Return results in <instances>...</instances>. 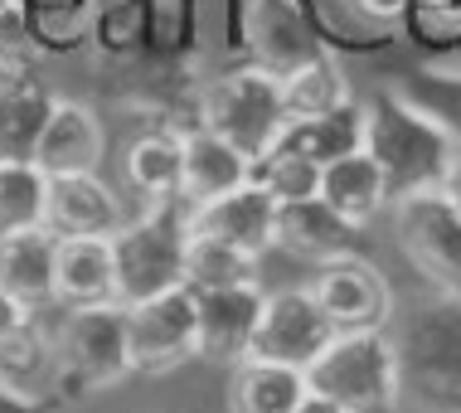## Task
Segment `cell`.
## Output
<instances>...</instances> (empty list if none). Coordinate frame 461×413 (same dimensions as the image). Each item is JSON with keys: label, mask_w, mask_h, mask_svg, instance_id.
<instances>
[{"label": "cell", "mask_w": 461, "mask_h": 413, "mask_svg": "<svg viewBox=\"0 0 461 413\" xmlns=\"http://www.w3.org/2000/svg\"><path fill=\"white\" fill-rule=\"evenodd\" d=\"M40 40H34L30 20H24V5L20 0H0V64L20 69L30 59H40Z\"/></svg>", "instance_id": "cell-31"}, {"label": "cell", "mask_w": 461, "mask_h": 413, "mask_svg": "<svg viewBox=\"0 0 461 413\" xmlns=\"http://www.w3.org/2000/svg\"><path fill=\"white\" fill-rule=\"evenodd\" d=\"M44 224L59 239H112L127 224V205L103 175H49Z\"/></svg>", "instance_id": "cell-13"}, {"label": "cell", "mask_w": 461, "mask_h": 413, "mask_svg": "<svg viewBox=\"0 0 461 413\" xmlns=\"http://www.w3.org/2000/svg\"><path fill=\"white\" fill-rule=\"evenodd\" d=\"M442 195H447V199H452V205L461 209V146H456L452 166H447V175H442Z\"/></svg>", "instance_id": "cell-33"}, {"label": "cell", "mask_w": 461, "mask_h": 413, "mask_svg": "<svg viewBox=\"0 0 461 413\" xmlns=\"http://www.w3.org/2000/svg\"><path fill=\"white\" fill-rule=\"evenodd\" d=\"M413 5L432 10L438 20H461V0H413Z\"/></svg>", "instance_id": "cell-34"}, {"label": "cell", "mask_w": 461, "mask_h": 413, "mask_svg": "<svg viewBox=\"0 0 461 413\" xmlns=\"http://www.w3.org/2000/svg\"><path fill=\"white\" fill-rule=\"evenodd\" d=\"M185 282L194 292H209V287H239V282H258V258L239 253V248L204 239V234H190V253H185Z\"/></svg>", "instance_id": "cell-28"}, {"label": "cell", "mask_w": 461, "mask_h": 413, "mask_svg": "<svg viewBox=\"0 0 461 413\" xmlns=\"http://www.w3.org/2000/svg\"><path fill=\"white\" fill-rule=\"evenodd\" d=\"M282 97H286V117H321V112L350 103V83H345V73L330 54H316L311 64L282 78Z\"/></svg>", "instance_id": "cell-27"}, {"label": "cell", "mask_w": 461, "mask_h": 413, "mask_svg": "<svg viewBox=\"0 0 461 413\" xmlns=\"http://www.w3.org/2000/svg\"><path fill=\"white\" fill-rule=\"evenodd\" d=\"M311 297L316 307L330 317L335 331H369V326H389L393 311V292L384 282V272L374 262L345 253L316 268L311 278Z\"/></svg>", "instance_id": "cell-10"}, {"label": "cell", "mask_w": 461, "mask_h": 413, "mask_svg": "<svg viewBox=\"0 0 461 413\" xmlns=\"http://www.w3.org/2000/svg\"><path fill=\"white\" fill-rule=\"evenodd\" d=\"M248 49H253V64L267 69L272 78H286L321 54L306 20L286 0H253L248 5Z\"/></svg>", "instance_id": "cell-17"}, {"label": "cell", "mask_w": 461, "mask_h": 413, "mask_svg": "<svg viewBox=\"0 0 461 413\" xmlns=\"http://www.w3.org/2000/svg\"><path fill=\"white\" fill-rule=\"evenodd\" d=\"M286 97H282V78H272L267 69L248 64L233 69L223 78L204 83L199 93V127L223 136L233 151H243L248 161H263L286 132Z\"/></svg>", "instance_id": "cell-4"}, {"label": "cell", "mask_w": 461, "mask_h": 413, "mask_svg": "<svg viewBox=\"0 0 461 413\" xmlns=\"http://www.w3.org/2000/svg\"><path fill=\"white\" fill-rule=\"evenodd\" d=\"M321 199L335 209L340 219H350L355 229H365L389 209V175L374 161V151H350L330 166H321Z\"/></svg>", "instance_id": "cell-20"}, {"label": "cell", "mask_w": 461, "mask_h": 413, "mask_svg": "<svg viewBox=\"0 0 461 413\" xmlns=\"http://www.w3.org/2000/svg\"><path fill=\"white\" fill-rule=\"evenodd\" d=\"M369 142V107L365 103H340L335 112H321V117H292L282 132L277 146H292V151L311 156L316 166H330V161L365 151Z\"/></svg>", "instance_id": "cell-23"}, {"label": "cell", "mask_w": 461, "mask_h": 413, "mask_svg": "<svg viewBox=\"0 0 461 413\" xmlns=\"http://www.w3.org/2000/svg\"><path fill=\"white\" fill-rule=\"evenodd\" d=\"M355 224L340 219L335 209L326 205V199H296V205H282L277 209V243L286 248V253L296 258H311L321 268V262L330 258H345L355 243Z\"/></svg>", "instance_id": "cell-22"}, {"label": "cell", "mask_w": 461, "mask_h": 413, "mask_svg": "<svg viewBox=\"0 0 461 413\" xmlns=\"http://www.w3.org/2000/svg\"><path fill=\"white\" fill-rule=\"evenodd\" d=\"M180 146H185V166H180V199L190 209L209 205V199L239 190L243 180H253V161L243 151H233L223 136L194 127V132H180Z\"/></svg>", "instance_id": "cell-18"}, {"label": "cell", "mask_w": 461, "mask_h": 413, "mask_svg": "<svg viewBox=\"0 0 461 413\" xmlns=\"http://www.w3.org/2000/svg\"><path fill=\"white\" fill-rule=\"evenodd\" d=\"M408 5L413 0H355V10L365 20H379V24H389V20H398V15H408Z\"/></svg>", "instance_id": "cell-32"}, {"label": "cell", "mask_w": 461, "mask_h": 413, "mask_svg": "<svg viewBox=\"0 0 461 413\" xmlns=\"http://www.w3.org/2000/svg\"><path fill=\"white\" fill-rule=\"evenodd\" d=\"M263 302H267V292L258 282L199 292V360H214V365H229V370L239 360H248Z\"/></svg>", "instance_id": "cell-12"}, {"label": "cell", "mask_w": 461, "mask_h": 413, "mask_svg": "<svg viewBox=\"0 0 461 413\" xmlns=\"http://www.w3.org/2000/svg\"><path fill=\"white\" fill-rule=\"evenodd\" d=\"M103 151H107L103 117L88 103L59 97L49 122H44L40 146H34V166L44 175H93L103 166Z\"/></svg>", "instance_id": "cell-15"}, {"label": "cell", "mask_w": 461, "mask_h": 413, "mask_svg": "<svg viewBox=\"0 0 461 413\" xmlns=\"http://www.w3.org/2000/svg\"><path fill=\"white\" fill-rule=\"evenodd\" d=\"M311 394L306 370L277 365V360H239L229 380V404L233 413H296Z\"/></svg>", "instance_id": "cell-24"}, {"label": "cell", "mask_w": 461, "mask_h": 413, "mask_svg": "<svg viewBox=\"0 0 461 413\" xmlns=\"http://www.w3.org/2000/svg\"><path fill=\"white\" fill-rule=\"evenodd\" d=\"M180 166H185L180 132L176 127H151V132H141L127 142L122 180H127V190L141 199L146 209L170 205V199H180Z\"/></svg>", "instance_id": "cell-21"}, {"label": "cell", "mask_w": 461, "mask_h": 413, "mask_svg": "<svg viewBox=\"0 0 461 413\" xmlns=\"http://www.w3.org/2000/svg\"><path fill=\"white\" fill-rule=\"evenodd\" d=\"M253 180L277 199V205H296V199L321 195V166L292 146H272V151L253 166Z\"/></svg>", "instance_id": "cell-29"}, {"label": "cell", "mask_w": 461, "mask_h": 413, "mask_svg": "<svg viewBox=\"0 0 461 413\" xmlns=\"http://www.w3.org/2000/svg\"><path fill=\"white\" fill-rule=\"evenodd\" d=\"M54 258H59V234L49 224L0 234V292L30 317L54 311Z\"/></svg>", "instance_id": "cell-14"}, {"label": "cell", "mask_w": 461, "mask_h": 413, "mask_svg": "<svg viewBox=\"0 0 461 413\" xmlns=\"http://www.w3.org/2000/svg\"><path fill=\"white\" fill-rule=\"evenodd\" d=\"M64 380L54 335L40 331V321H20L15 331H0V394L10 404H40Z\"/></svg>", "instance_id": "cell-16"}, {"label": "cell", "mask_w": 461, "mask_h": 413, "mask_svg": "<svg viewBox=\"0 0 461 413\" xmlns=\"http://www.w3.org/2000/svg\"><path fill=\"white\" fill-rule=\"evenodd\" d=\"M369 151L389 175V205L418 190H442V175L456 156L452 132L408 97H384L369 107Z\"/></svg>", "instance_id": "cell-2"}, {"label": "cell", "mask_w": 461, "mask_h": 413, "mask_svg": "<svg viewBox=\"0 0 461 413\" xmlns=\"http://www.w3.org/2000/svg\"><path fill=\"white\" fill-rule=\"evenodd\" d=\"M296 413H350V408H340V404H335V399L306 394V399H302V408H296Z\"/></svg>", "instance_id": "cell-35"}, {"label": "cell", "mask_w": 461, "mask_h": 413, "mask_svg": "<svg viewBox=\"0 0 461 413\" xmlns=\"http://www.w3.org/2000/svg\"><path fill=\"white\" fill-rule=\"evenodd\" d=\"M330 317L316 307L311 287H282L267 292L263 317H258V335H253V360H277V365H296L306 370L321 350L330 345Z\"/></svg>", "instance_id": "cell-9"}, {"label": "cell", "mask_w": 461, "mask_h": 413, "mask_svg": "<svg viewBox=\"0 0 461 413\" xmlns=\"http://www.w3.org/2000/svg\"><path fill=\"white\" fill-rule=\"evenodd\" d=\"M131 374H170L199 355V292L190 282L127 307Z\"/></svg>", "instance_id": "cell-7"}, {"label": "cell", "mask_w": 461, "mask_h": 413, "mask_svg": "<svg viewBox=\"0 0 461 413\" xmlns=\"http://www.w3.org/2000/svg\"><path fill=\"white\" fill-rule=\"evenodd\" d=\"M190 205L170 199L151 205L112 234V258H117V302L136 307L156 292L185 287V253H190Z\"/></svg>", "instance_id": "cell-3"}, {"label": "cell", "mask_w": 461, "mask_h": 413, "mask_svg": "<svg viewBox=\"0 0 461 413\" xmlns=\"http://www.w3.org/2000/svg\"><path fill=\"white\" fill-rule=\"evenodd\" d=\"M54 103L59 97H49L34 83H0V156L34 161V146H40Z\"/></svg>", "instance_id": "cell-25"}, {"label": "cell", "mask_w": 461, "mask_h": 413, "mask_svg": "<svg viewBox=\"0 0 461 413\" xmlns=\"http://www.w3.org/2000/svg\"><path fill=\"white\" fill-rule=\"evenodd\" d=\"M311 394L335 399L350 413H389L403 394V365L398 341L384 326L369 331H335L330 345L306 365Z\"/></svg>", "instance_id": "cell-1"}, {"label": "cell", "mask_w": 461, "mask_h": 413, "mask_svg": "<svg viewBox=\"0 0 461 413\" xmlns=\"http://www.w3.org/2000/svg\"><path fill=\"white\" fill-rule=\"evenodd\" d=\"M117 302V258L112 239H59L54 258V307H97Z\"/></svg>", "instance_id": "cell-19"}, {"label": "cell", "mask_w": 461, "mask_h": 413, "mask_svg": "<svg viewBox=\"0 0 461 413\" xmlns=\"http://www.w3.org/2000/svg\"><path fill=\"white\" fill-rule=\"evenodd\" d=\"M398 365L418 413H461V292L418 311V321L398 335Z\"/></svg>", "instance_id": "cell-5"}, {"label": "cell", "mask_w": 461, "mask_h": 413, "mask_svg": "<svg viewBox=\"0 0 461 413\" xmlns=\"http://www.w3.org/2000/svg\"><path fill=\"white\" fill-rule=\"evenodd\" d=\"M40 44H78L97 20V0H20Z\"/></svg>", "instance_id": "cell-30"}, {"label": "cell", "mask_w": 461, "mask_h": 413, "mask_svg": "<svg viewBox=\"0 0 461 413\" xmlns=\"http://www.w3.org/2000/svg\"><path fill=\"white\" fill-rule=\"evenodd\" d=\"M59 370L64 380L78 384H117L131 374V341H127V307L122 302H97V307H73L64 311L54 331Z\"/></svg>", "instance_id": "cell-6"}, {"label": "cell", "mask_w": 461, "mask_h": 413, "mask_svg": "<svg viewBox=\"0 0 461 413\" xmlns=\"http://www.w3.org/2000/svg\"><path fill=\"white\" fill-rule=\"evenodd\" d=\"M393 234L422 278L461 292V209L442 190L393 199Z\"/></svg>", "instance_id": "cell-8"}, {"label": "cell", "mask_w": 461, "mask_h": 413, "mask_svg": "<svg viewBox=\"0 0 461 413\" xmlns=\"http://www.w3.org/2000/svg\"><path fill=\"white\" fill-rule=\"evenodd\" d=\"M277 199H272L258 180H243L239 190L209 199V205L190 209V229L204 239H219L239 253L263 258L267 248H277Z\"/></svg>", "instance_id": "cell-11"}, {"label": "cell", "mask_w": 461, "mask_h": 413, "mask_svg": "<svg viewBox=\"0 0 461 413\" xmlns=\"http://www.w3.org/2000/svg\"><path fill=\"white\" fill-rule=\"evenodd\" d=\"M44 205H49V175L34 161L0 156V234L44 224Z\"/></svg>", "instance_id": "cell-26"}]
</instances>
